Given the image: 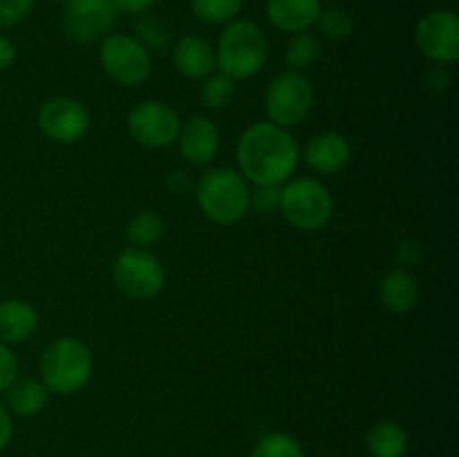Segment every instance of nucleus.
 <instances>
[{
  "instance_id": "nucleus-1",
  "label": "nucleus",
  "mask_w": 459,
  "mask_h": 457,
  "mask_svg": "<svg viewBox=\"0 0 459 457\" xmlns=\"http://www.w3.org/2000/svg\"><path fill=\"white\" fill-rule=\"evenodd\" d=\"M236 160L242 177L254 186H282L299 170L300 146L290 130L255 121L238 139Z\"/></svg>"
},
{
  "instance_id": "nucleus-2",
  "label": "nucleus",
  "mask_w": 459,
  "mask_h": 457,
  "mask_svg": "<svg viewBox=\"0 0 459 457\" xmlns=\"http://www.w3.org/2000/svg\"><path fill=\"white\" fill-rule=\"evenodd\" d=\"M195 200L204 218L222 227H233L251 211V184L238 168L215 166L197 177Z\"/></svg>"
},
{
  "instance_id": "nucleus-3",
  "label": "nucleus",
  "mask_w": 459,
  "mask_h": 457,
  "mask_svg": "<svg viewBox=\"0 0 459 457\" xmlns=\"http://www.w3.org/2000/svg\"><path fill=\"white\" fill-rule=\"evenodd\" d=\"M269 58V43L263 27L251 18H236L227 22L215 45L218 72L229 79L249 81L263 72Z\"/></svg>"
},
{
  "instance_id": "nucleus-4",
  "label": "nucleus",
  "mask_w": 459,
  "mask_h": 457,
  "mask_svg": "<svg viewBox=\"0 0 459 457\" xmlns=\"http://www.w3.org/2000/svg\"><path fill=\"white\" fill-rule=\"evenodd\" d=\"M40 384L49 394L72 397L90 384L94 372L92 349L76 336H61L45 348L39 363Z\"/></svg>"
},
{
  "instance_id": "nucleus-5",
  "label": "nucleus",
  "mask_w": 459,
  "mask_h": 457,
  "mask_svg": "<svg viewBox=\"0 0 459 457\" xmlns=\"http://www.w3.org/2000/svg\"><path fill=\"white\" fill-rule=\"evenodd\" d=\"M278 211L290 227L314 233L330 224L334 215V197L316 177H291L281 186Z\"/></svg>"
},
{
  "instance_id": "nucleus-6",
  "label": "nucleus",
  "mask_w": 459,
  "mask_h": 457,
  "mask_svg": "<svg viewBox=\"0 0 459 457\" xmlns=\"http://www.w3.org/2000/svg\"><path fill=\"white\" fill-rule=\"evenodd\" d=\"M316 92L305 76V72L285 70L272 79L264 92V112L267 121L281 125V128L291 130L303 124L314 110Z\"/></svg>"
},
{
  "instance_id": "nucleus-7",
  "label": "nucleus",
  "mask_w": 459,
  "mask_h": 457,
  "mask_svg": "<svg viewBox=\"0 0 459 457\" xmlns=\"http://www.w3.org/2000/svg\"><path fill=\"white\" fill-rule=\"evenodd\" d=\"M112 280L128 298L151 300L164 289L166 267L152 251L126 246L112 260Z\"/></svg>"
},
{
  "instance_id": "nucleus-8",
  "label": "nucleus",
  "mask_w": 459,
  "mask_h": 457,
  "mask_svg": "<svg viewBox=\"0 0 459 457\" xmlns=\"http://www.w3.org/2000/svg\"><path fill=\"white\" fill-rule=\"evenodd\" d=\"M99 63L121 88H139L152 74L151 52L126 31H110L99 43Z\"/></svg>"
},
{
  "instance_id": "nucleus-9",
  "label": "nucleus",
  "mask_w": 459,
  "mask_h": 457,
  "mask_svg": "<svg viewBox=\"0 0 459 457\" xmlns=\"http://www.w3.org/2000/svg\"><path fill=\"white\" fill-rule=\"evenodd\" d=\"M128 134L134 143L151 151H161L178 142L182 116L170 103L148 99L137 103L128 115Z\"/></svg>"
},
{
  "instance_id": "nucleus-10",
  "label": "nucleus",
  "mask_w": 459,
  "mask_h": 457,
  "mask_svg": "<svg viewBox=\"0 0 459 457\" xmlns=\"http://www.w3.org/2000/svg\"><path fill=\"white\" fill-rule=\"evenodd\" d=\"M415 43L421 56L433 65H453L459 61V16L453 9H433L415 25Z\"/></svg>"
},
{
  "instance_id": "nucleus-11",
  "label": "nucleus",
  "mask_w": 459,
  "mask_h": 457,
  "mask_svg": "<svg viewBox=\"0 0 459 457\" xmlns=\"http://www.w3.org/2000/svg\"><path fill=\"white\" fill-rule=\"evenodd\" d=\"M117 13L110 0H65L61 25L74 43H101L115 27Z\"/></svg>"
},
{
  "instance_id": "nucleus-12",
  "label": "nucleus",
  "mask_w": 459,
  "mask_h": 457,
  "mask_svg": "<svg viewBox=\"0 0 459 457\" xmlns=\"http://www.w3.org/2000/svg\"><path fill=\"white\" fill-rule=\"evenodd\" d=\"M40 133L54 143H76L90 130V112L79 99L74 97H52L39 108L36 115Z\"/></svg>"
},
{
  "instance_id": "nucleus-13",
  "label": "nucleus",
  "mask_w": 459,
  "mask_h": 457,
  "mask_svg": "<svg viewBox=\"0 0 459 457\" xmlns=\"http://www.w3.org/2000/svg\"><path fill=\"white\" fill-rule=\"evenodd\" d=\"M175 143H178L179 155L184 157L188 166L204 168L218 157L222 137H220V130L213 124V119L204 115H193L188 119H182Z\"/></svg>"
},
{
  "instance_id": "nucleus-14",
  "label": "nucleus",
  "mask_w": 459,
  "mask_h": 457,
  "mask_svg": "<svg viewBox=\"0 0 459 457\" xmlns=\"http://www.w3.org/2000/svg\"><path fill=\"white\" fill-rule=\"evenodd\" d=\"M300 157L318 175H339L352 161V146L341 133L327 130L305 143Z\"/></svg>"
},
{
  "instance_id": "nucleus-15",
  "label": "nucleus",
  "mask_w": 459,
  "mask_h": 457,
  "mask_svg": "<svg viewBox=\"0 0 459 457\" xmlns=\"http://www.w3.org/2000/svg\"><path fill=\"white\" fill-rule=\"evenodd\" d=\"M173 67L188 81H202L209 74L218 72L215 63V47L197 34L179 36L170 49Z\"/></svg>"
},
{
  "instance_id": "nucleus-16",
  "label": "nucleus",
  "mask_w": 459,
  "mask_h": 457,
  "mask_svg": "<svg viewBox=\"0 0 459 457\" xmlns=\"http://www.w3.org/2000/svg\"><path fill=\"white\" fill-rule=\"evenodd\" d=\"M321 9V0H267L264 4V13L272 27L290 36L312 30Z\"/></svg>"
},
{
  "instance_id": "nucleus-17",
  "label": "nucleus",
  "mask_w": 459,
  "mask_h": 457,
  "mask_svg": "<svg viewBox=\"0 0 459 457\" xmlns=\"http://www.w3.org/2000/svg\"><path fill=\"white\" fill-rule=\"evenodd\" d=\"M377 294H379L381 305H384L388 312L408 314L417 307V303H420L421 289L417 278L411 273V269L394 267L384 273Z\"/></svg>"
},
{
  "instance_id": "nucleus-18",
  "label": "nucleus",
  "mask_w": 459,
  "mask_h": 457,
  "mask_svg": "<svg viewBox=\"0 0 459 457\" xmlns=\"http://www.w3.org/2000/svg\"><path fill=\"white\" fill-rule=\"evenodd\" d=\"M39 330V312L22 298L0 300V343L16 345Z\"/></svg>"
},
{
  "instance_id": "nucleus-19",
  "label": "nucleus",
  "mask_w": 459,
  "mask_h": 457,
  "mask_svg": "<svg viewBox=\"0 0 459 457\" xmlns=\"http://www.w3.org/2000/svg\"><path fill=\"white\" fill-rule=\"evenodd\" d=\"M4 408L9 415L36 417L48 408L49 392L40 379H16L4 390Z\"/></svg>"
},
{
  "instance_id": "nucleus-20",
  "label": "nucleus",
  "mask_w": 459,
  "mask_h": 457,
  "mask_svg": "<svg viewBox=\"0 0 459 457\" xmlns=\"http://www.w3.org/2000/svg\"><path fill=\"white\" fill-rule=\"evenodd\" d=\"M406 428L394 419H381L368 430L366 446L372 457H403L408 453Z\"/></svg>"
},
{
  "instance_id": "nucleus-21",
  "label": "nucleus",
  "mask_w": 459,
  "mask_h": 457,
  "mask_svg": "<svg viewBox=\"0 0 459 457\" xmlns=\"http://www.w3.org/2000/svg\"><path fill=\"white\" fill-rule=\"evenodd\" d=\"M166 233V220L160 211H139L137 215H133L126 227V237H128L130 246H142V249H148V246L157 245V242L164 237Z\"/></svg>"
},
{
  "instance_id": "nucleus-22",
  "label": "nucleus",
  "mask_w": 459,
  "mask_h": 457,
  "mask_svg": "<svg viewBox=\"0 0 459 457\" xmlns=\"http://www.w3.org/2000/svg\"><path fill=\"white\" fill-rule=\"evenodd\" d=\"M133 30H134V39L152 52H161V49L169 47L173 43V27L169 25V21L161 16H155V13L146 12V13H139L137 21L133 22Z\"/></svg>"
},
{
  "instance_id": "nucleus-23",
  "label": "nucleus",
  "mask_w": 459,
  "mask_h": 457,
  "mask_svg": "<svg viewBox=\"0 0 459 457\" xmlns=\"http://www.w3.org/2000/svg\"><path fill=\"white\" fill-rule=\"evenodd\" d=\"M321 54L323 45L318 40V36H314L312 31H299V34H291L290 43H287L285 63L290 70L305 72L312 65H316Z\"/></svg>"
},
{
  "instance_id": "nucleus-24",
  "label": "nucleus",
  "mask_w": 459,
  "mask_h": 457,
  "mask_svg": "<svg viewBox=\"0 0 459 457\" xmlns=\"http://www.w3.org/2000/svg\"><path fill=\"white\" fill-rule=\"evenodd\" d=\"M245 0H191V12L204 25H227L240 18Z\"/></svg>"
},
{
  "instance_id": "nucleus-25",
  "label": "nucleus",
  "mask_w": 459,
  "mask_h": 457,
  "mask_svg": "<svg viewBox=\"0 0 459 457\" xmlns=\"http://www.w3.org/2000/svg\"><path fill=\"white\" fill-rule=\"evenodd\" d=\"M200 101L209 110H224L233 103L238 92L236 81L229 79L222 72H213L200 81Z\"/></svg>"
},
{
  "instance_id": "nucleus-26",
  "label": "nucleus",
  "mask_w": 459,
  "mask_h": 457,
  "mask_svg": "<svg viewBox=\"0 0 459 457\" xmlns=\"http://www.w3.org/2000/svg\"><path fill=\"white\" fill-rule=\"evenodd\" d=\"M249 457H307V453L294 435L273 430L255 442Z\"/></svg>"
},
{
  "instance_id": "nucleus-27",
  "label": "nucleus",
  "mask_w": 459,
  "mask_h": 457,
  "mask_svg": "<svg viewBox=\"0 0 459 457\" xmlns=\"http://www.w3.org/2000/svg\"><path fill=\"white\" fill-rule=\"evenodd\" d=\"M316 27L321 30V34L330 40H345L352 36L354 22L348 16L343 7H325L321 9L316 18Z\"/></svg>"
},
{
  "instance_id": "nucleus-28",
  "label": "nucleus",
  "mask_w": 459,
  "mask_h": 457,
  "mask_svg": "<svg viewBox=\"0 0 459 457\" xmlns=\"http://www.w3.org/2000/svg\"><path fill=\"white\" fill-rule=\"evenodd\" d=\"M36 0H0V31L21 25L34 9Z\"/></svg>"
},
{
  "instance_id": "nucleus-29",
  "label": "nucleus",
  "mask_w": 459,
  "mask_h": 457,
  "mask_svg": "<svg viewBox=\"0 0 459 457\" xmlns=\"http://www.w3.org/2000/svg\"><path fill=\"white\" fill-rule=\"evenodd\" d=\"M278 202H281V186H255L251 188V206L249 209L258 213H276Z\"/></svg>"
},
{
  "instance_id": "nucleus-30",
  "label": "nucleus",
  "mask_w": 459,
  "mask_h": 457,
  "mask_svg": "<svg viewBox=\"0 0 459 457\" xmlns=\"http://www.w3.org/2000/svg\"><path fill=\"white\" fill-rule=\"evenodd\" d=\"M18 379V358L12 348L0 343V394Z\"/></svg>"
},
{
  "instance_id": "nucleus-31",
  "label": "nucleus",
  "mask_w": 459,
  "mask_h": 457,
  "mask_svg": "<svg viewBox=\"0 0 459 457\" xmlns=\"http://www.w3.org/2000/svg\"><path fill=\"white\" fill-rule=\"evenodd\" d=\"M421 260H424V246H421L420 240H415V237H408V240L399 242L397 245L399 267H403V269L417 267Z\"/></svg>"
},
{
  "instance_id": "nucleus-32",
  "label": "nucleus",
  "mask_w": 459,
  "mask_h": 457,
  "mask_svg": "<svg viewBox=\"0 0 459 457\" xmlns=\"http://www.w3.org/2000/svg\"><path fill=\"white\" fill-rule=\"evenodd\" d=\"M448 85H451V74L444 65H433L424 74V88L433 94L446 92Z\"/></svg>"
},
{
  "instance_id": "nucleus-33",
  "label": "nucleus",
  "mask_w": 459,
  "mask_h": 457,
  "mask_svg": "<svg viewBox=\"0 0 459 457\" xmlns=\"http://www.w3.org/2000/svg\"><path fill=\"white\" fill-rule=\"evenodd\" d=\"M115 4L117 12L133 13V16H139V13H146L155 7L160 0H110Z\"/></svg>"
},
{
  "instance_id": "nucleus-34",
  "label": "nucleus",
  "mask_w": 459,
  "mask_h": 457,
  "mask_svg": "<svg viewBox=\"0 0 459 457\" xmlns=\"http://www.w3.org/2000/svg\"><path fill=\"white\" fill-rule=\"evenodd\" d=\"M16 54H18L16 43H13L9 36L0 34V72L13 65V61H16Z\"/></svg>"
},
{
  "instance_id": "nucleus-35",
  "label": "nucleus",
  "mask_w": 459,
  "mask_h": 457,
  "mask_svg": "<svg viewBox=\"0 0 459 457\" xmlns=\"http://www.w3.org/2000/svg\"><path fill=\"white\" fill-rule=\"evenodd\" d=\"M13 435V424H12V415L4 408V403H0V453L9 446Z\"/></svg>"
},
{
  "instance_id": "nucleus-36",
  "label": "nucleus",
  "mask_w": 459,
  "mask_h": 457,
  "mask_svg": "<svg viewBox=\"0 0 459 457\" xmlns=\"http://www.w3.org/2000/svg\"><path fill=\"white\" fill-rule=\"evenodd\" d=\"M166 184H169L170 191L178 193V195H182V193H186L188 188L193 186L191 177H188L184 170H175V173H169V177H166Z\"/></svg>"
}]
</instances>
